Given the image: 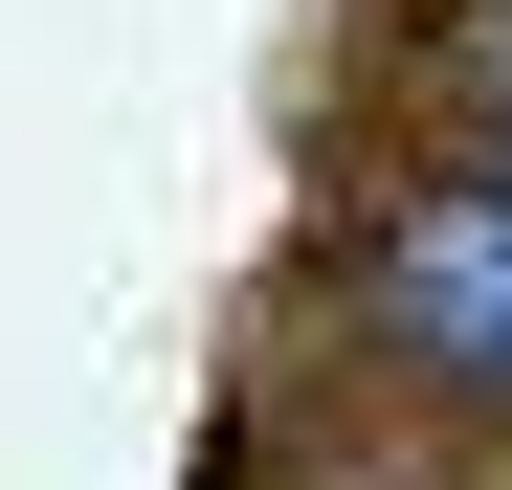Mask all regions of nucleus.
I'll list each match as a JSON object with an SVG mask.
<instances>
[{
  "mask_svg": "<svg viewBox=\"0 0 512 490\" xmlns=\"http://www.w3.org/2000/svg\"><path fill=\"white\" fill-rule=\"evenodd\" d=\"M357 312H379L401 379L512 401V179H401L379 245H357Z\"/></svg>",
  "mask_w": 512,
  "mask_h": 490,
  "instance_id": "1",
  "label": "nucleus"
},
{
  "mask_svg": "<svg viewBox=\"0 0 512 490\" xmlns=\"http://www.w3.org/2000/svg\"><path fill=\"white\" fill-rule=\"evenodd\" d=\"M446 156H468V179H512V0H468V23H446Z\"/></svg>",
  "mask_w": 512,
  "mask_h": 490,
  "instance_id": "2",
  "label": "nucleus"
}]
</instances>
